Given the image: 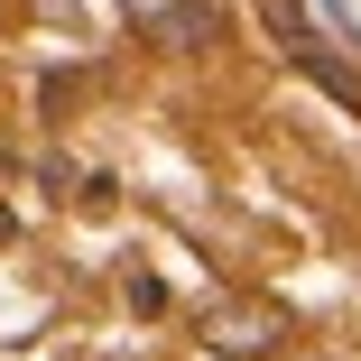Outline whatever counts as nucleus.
<instances>
[{
    "label": "nucleus",
    "instance_id": "obj_1",
    "mask_svg": "<svg viewBox=\"0 0 361 361\" xmlns=\"http://www.w3.org/2000/svg\"><path fill=\"white\" fill-rule=\"evenodd\" d=\"M278 334H287V315H278V306H250V297H232V306H213V315H204V343H213V352H232V361H269Z\"/></svg>",
    "mask_w": 361,
    "mask_h": 361
},
{
    "label": "nucleus",
    "instance_id": "obj_2",
    "mask_svg": "<svg viewBox=\"0 0 361 361\" xmlns=\"http://www.w3.org/2000/svg\"><path fill=\"white\" fill-rule=\"evenodd\" d=\"M158 37L167 47H213V37H223V10H213V0H167V10H158Z\"/></svg>",
    "mask_w": 361,
    "mask_h": 361
},
{
    "label": "nucleus",
    "instance_id": "obj_3",
    "mask_svg": "<svg viewBox=\"0 0 361 361\" xmlns=\"http://www.w3.org/2000/svg\"><path fill=\"white\" fill-rule=\"evenodd\" d=\"M297 65H306V75H315V84H324L334 102H361V75H352V65H334L324 47H297Z\"/></svg>",
    "mask_w": 361,
    "mask_h": 361
},
{
    "label": "nucleus",
    "instance_id": "obj_4",
    "mask_svg": "<svg viewBox=\"0 0 361 361\" xmlns=\"http://www.w3.org/2000/svg\"><path fill=\"white\" fill-rule=\"evenodd\" d=\"M259 19L278 28V47L297 56V47H315V28H306V0H259Z\"/></svg>",
    "mask_w": 361,
    "mask_h": 361
}]
</instances>
